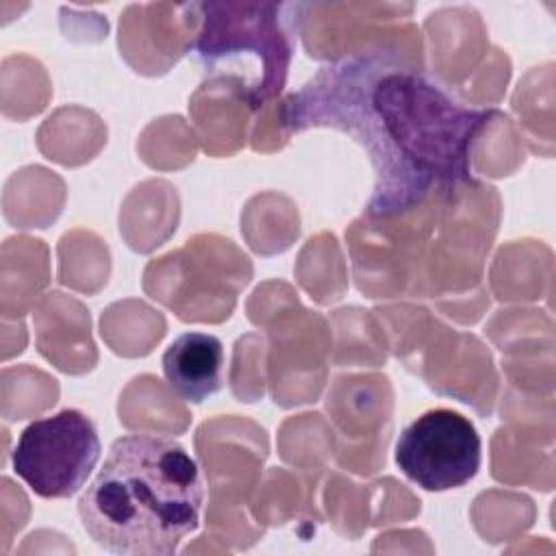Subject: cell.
Returning <instances> with one entry per match:
<instances>
[{
	"label": "cell",
	"instance_id": "obj_2",
	"mask_svg": "<svg viewBox=\"0 0 556 556\" xmlns=\"http://www.w3.org/2000/svg\"><path fill=\"white\" fill-rule=\"evenodd\" d=\"M204 482L174 439L124 434L78 500L89 539L119 556H172L198 530Z\"/></svg>",
	"mask_w": 556,
	"mask_h": 556
},
{
	"label": "cell",
	"instance_id": "obj_5",
	"mask_svg": "<svg viewBox=\"0 0 556 556\" xmlns=\"http://www.w3.org/2000/svg\"><path fill=\"white\" fill-rule=\"evenodd\" d=\"M482 463L476 426L452 408H432L410 421L395 443V465L419 489L443 493L465 486Z\"/></svg>",
	"mask_w": 556,
	"mask_h": 556
},
{
	"label": "cell",
	"instance_id": "obj_6",
	"mask_svg": "<svg viewBox=\"0 0 556 556\" xmlns=\"http://www.w3.org/2000/svg\"><path fill=\"white\" fill-rule=\"evenodd\" d=\"M163 376L185 402L202 404L224 387V343L208 332H185L163 354Z\"/></svg>",
	"mask_w": 556,
	"mask_h": 556
},
{
	"label": "cell",
	"instance_id": "obj_3",
	"mask_svg": "<svg viewBox=\"0 0 556 556\" xmlns=\"http://www.w3.org/2000/svg\"><path fill=\"white\" fill-rule=\"evenodd\" d=\"M193 54L211 80L230 85L258 109L274 100L287 80L289 35L274 2H204Z\"/></svg>",
	"mask_w": 556,
	"mask_h": 556
},
{
	"label": "cell",
	"instance_id": "obj_4",
	"mask_svg": "<svg viewBox=\"0 0 556 556\" xmlns=\"http://www.w3.org/2000/svg\"><path fill=\"white\" fill-rule=\"evenodd\" d=\"M102 454L91 417L78 408L30 421L11 452L13 473L43 500H65L78 493Z\"/></svg>",
	"mask_w": 556,
	"mask_h": 556
},
{
	"label": "cell",
	"instance_id": "obj_1",
	"mask_svg": "<svg viewBox=\"0 0 556 556\" xmlns=\"http://www.w3.org/2000/svg\"><path fill=\"white\" fill-rule=\"evenodd\" d=\"M493 115L382 52L321 67L282 111L291 130L328 126L363 146L374 167L367 211L376 217L408 211L432 189L471 182V146Z\"/></svg>",
	"mask_w": 556,
	"mask_h": 556
}]
</instances>
